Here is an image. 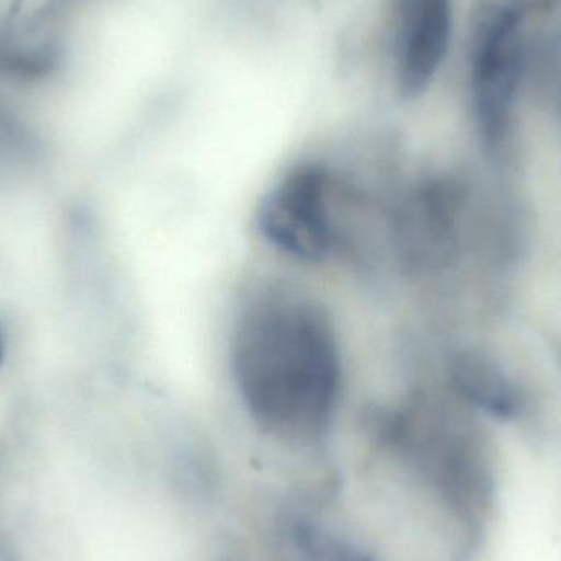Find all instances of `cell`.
Listing matches in <instances>:
<instances>
[{
	"mask_svg": "<svg viewBox=\"0 0 561 561\" xmlns=\"http://www.w3.org/2000/svg\"><path fill=\"white\" fill-rule=\"evenodd\" d=\"M523 53L524 9L517 0H507L484 16L471 56L474 101L490 134H500L510 117Z\"/></svg>",
	"mask_w": 561,
	"mask_h": 561,
	"instance_id": "obj_3",
	"label": "cell"
},
{
	"mask_svg": "<svg viewBox=\"0 0 561 561\" xmlns=\"http://www.w3.org/2000/svg\"><path fill=\"white\" fill-rule=\"evenodd\" d=\"M230 365L256 425L293 444L319 440L342 394V355L329 313L309 297L270 293L233 327Z\"/></svg>",
	"mask_w": 561,
	"mask_h": 561,
	"instance_id": "obj_1",
	"label": "cell"
},
{
	"mask_svg": "<svg viewBox=\"0 0 561 561\" xmlns=\"http://www.w3.org/2000/svg\"><path fill=\"white\" fill-rule=\"evenodd\" d=\"M451 30V0H394L391 66L402 98H419L431 88L447 58Z\"/></svg>",
	"mask_w": 561,
	"mask_h": 561,
	"instance_id": "obj_4",
	"label": "cell"
},
{
	"mask_svg": "<svg viewBox=\"0 0 561 561\" xmlns=\"http://www.w3.org/2000/svg\"><path fill=\"white\" fill-rule=\"evenodd\" d=\"M256 224L284 255L302 263L325 260L335 240L325 168L304 163L286 171L263 196Z\"/></svg>",
	"mask_w": 561,
	"mask_h": 561,
	"instance_id": "obj_2",
	"label": "cell"
}]
</instances>
